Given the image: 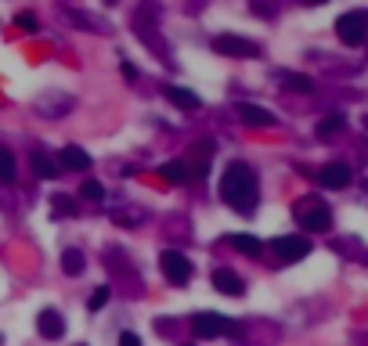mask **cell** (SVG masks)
Returning <instances> with one entry per match:
<instances>
[{
	"mask_svg": "<svg viewBox=\"0 0 368 346\" xmlns=\"http://www.w3.org/2000/svg\"><path fill=\"white\" fill-rule=\"evenodd\" d=\"M221 199L242 216H249L256 209V173L246 162H228L224 177H221Z\"/></svg>",
	"mask_w": 368,
	"mask_h": 346,
	"instance_id": "1",
	"label": "cell"
},
{
	"mask_svg": "<svg viewBox=\"0 0 368 346\" xmlns=\"http://www.w3.org/2000/svg\"><path fill=\"white\" fill-rule=\"evenodd\" d=\"M336 36H340L347 47L364 43V36H368V11H364V8H357V11L340 15V19H336Z\"/></svg>",
	"mask_w": 368,
	"mask_h": 346,
	"instance_id": "2",
	"label": "cell"
},
{
	"mask_svg": "<svg viewBox=\"0 0 368 346\" xmlns=\"http://www.w3.org/2000/svg\"><path fill=\"white\" fill-rule=\"evenodd\" d=\"M296 220H300L303 231H329V227H332V213H329V206H322L318 199H300Z\"/></svg>",
	"mask_w": 368,
	"mask_h": 346,
	"instance_id": "3",
	"label": "cell"
},
{
	"mask_svg": "<svg viewBox=\"0 0 368 346\" xmlns=\"http://www.w3.org/2000/svg\"><path fill=\"white\" fill-rule=\"evenodd\" d=\"M191 332H195L199 339H217V335H224V332H235V321H228V318H221V314H214V310H206V314H195V318H191Z\"/></svg>",
	"mask_w": 368,
	"mask_h": 346,
	"instance_id": "4",
	"label": "cell"
},
{
	"mask_svg": "<svg viewBox=\"0 0 368 346\" xmlns=\"http://www.w3.org/2000/svg\"><path fill=\"white\" fill-rule=\"evenodd\" d=\"M159 271L167 274V281L184 285V281L191 278V260H188L184 253H177V249H167V253L159 256Z\"/></svg>",
	"mask_w": 368,
	"mask_h": 346,
	"instance_id": "5",
	"label": "cell"
},
{
	"mask_svg": "<svg viewBox=\"0 0 368 346\" xmlns=\"http://www.w3.org/2000/svg\"><path fill=\"white\" fill-rule=\"evenodd\" d=\"M271 249H275V256H278L282 263H296V260H303V256L310 253V242H307L303 235H282V238L271 242Z\"/></svg>",
	"mask_w": 368,
	"mask_h": 346,
	"instance_id": "6",
	"label": "cell"
},
{
	"mask_svg": "<svg viewBox=\"0 0 368 346\" xmlns=\"http://www.w3.org/2000/svg\"><path fill=\"white\" fill-rule=\"evenodd\" d=\"M214 51H217V54H228V58H253L260 47H256L253 40H242V36H231V33H228V36H217V40H214Z\"/></svg>",
	"mask_w": 368,
	"mask_h": 346,
	"instance_id": "7",
	"label": "cell"
},
{
	"mask_svg": "<svg viewBox=\"0 0 368 346\" xmlns=\"http://www.w3.org/2000/svg\"><path fill=\"white\" fill-rule=\"evenodd\" d=\"M238 120L246 123V127H260V130H268V127H275L278 120H275V115L268 112V108H260V105H249V101H242L238 108Z\"/></svg>",
	"mask_w": 368,
	"mask_h": 346,
	"instance_id": "8",
	"label": "cell"
},
{
	"mask_svg": "<svg viewBox=\"0 0 368 346\" xmlns=\"http://www.w3.org/2000/svg\"><path fill=\"white\" fill-rule=\"evenodd\" d=\"M314 177H318V184L322 188H347L350 184V166H343V162H329V166H322L318 173H314Z\"/></svg>",
	"mask_w": 368,
	"mask_h": 346,
	"instance_id": "9",
	"label": "cell"
},
{
	"mask_svg": "<svg viewBox=\"0 0 368 346\" xmlns=\"http://www.w3.org/2000/svg\"><path fill=\"white\" fill-rule=\"evenodd\" d=\"M73 108V98H55V94H43L40 101H36V112L43 115V120H62V115Z\"/></svg>",
	"mask_w": 368,
	"mask_h": 346,
	"instance_id": "10",
	"label": "cell"
},
{
	"mask_svg": "<svg viewBox=\"0 0 368 346\" xmlns=\"http://www.w3.org/2000/svg\"><path fill=\"white\" fill-rule=\"evenodd\" d=\"M214 288H217V293H224V296H242V293H246L242 278H238L235 271H228V267L214 271Z\"/></svg>",
	"mask_w": 368,
	"mask_h": 346,
	"instance_id": "11",
	"label": "cell"
},
{
	"mask_svg": "<svg viewBox=\"0 0 368 346\" xmlns=\"http://www.w3.org/2000/svg\"><path fill=\"white\" fill-rule=\"evenodd\" d=\"M36 328H40L43 339H58V335H65V318H62L58 310H40Z\"/></svg>",
	"mask_w": 368,
	"mask_h": 346,
	"instance_id": "12",
	"label": "cell"
},
{
	"mask_svg": "<svg viewBox=\"0 0 368 346\" xmlns=\"http://www.w3.org/2000/svg\"><path fill=\"white\" fill-rule=\"evenodd\" d=\"M58 166H65V169H76V173H83V169H90V155L80 148V145H65L62 152H58Z\"/></svg>",
	"mask_w": 368,
	"mask_h": 346,
	"instance_id": "13",
	"label": "cell"
},
{
	"mask_svg": "<svg viewBox=\"0 0 368 346\" xmlns=\"http://www.w3.org/2000/svg\"><path fill=\"white\" fill-rule=\"evenodd\" d=\"M33 169H36V177H43V181L58 177V162L51 159L47 152H33Z\"/></svg>",
	"mask_w": 368,
	"mask_h": 346,
	"instance_id": "14",
	"label": "cell"
},
{
	"mask_svg": "<svg viewBox=\"0 0 368 346\" xmlns=\"http://www.w3.org/2000/svg\"><path fill=\"white\" fill-rule=\"evenodd\" d=\"M159 177H163V181H170V184H188L191 173H188V166H184V162H163V166H159Z\"/></svg>",
	"mask_w": 368,
	"mask_h": 346,
	"instance_id": "15",
	"label": "cell"
},
{
	"mask_svg": "<svg viewBox=\"0 0 368 346\" xmlns=\"http://www.w3.org/2000/svg\"><path fill=\"white\" fill-rule=\"evenodd\" d=\"M167 98H170L177 108H188V112L199 108V94H191L188 87H167Z\"/></svg>",
	"mask_w": 368,
	"mask_h": 346,
	"instance_id": "16",
	"label": "cell"
},
{
	"mask_svg": "<svg viewBox=\"0 0 368 346\" xmlns=\"http://www.w3.org/2000/svg\"><path fill=\"white\" fill-rule=\"evenodd\" d=\"M228 246L238 249V253H246V256H260V249H264V246H260V238H253V235H231Z\"/></svg>",
	"mask_w": 368,
	"mask_h": 346,
	"instance_id": "17",
	"label": "cell"
},
{
	"mask_svg": "<svg viewBox=\"0 0 368 346\" xmlns=\"http://www.w3.org/2000/svg\"><path fill=\"white\" fill-rule=\"evenodd\" d=\"M19 177V166H15V155L8 148H0V184H15Z\"/></svg>",
	"mask_w": 368,
	"mask_h": 346,
	"instance_id": "18",
	"label": "cell"
},
{
	"mask_svg": "<svg viewBox=\"0 0 368 346\" xmlns=\"http://www.w3.org/2000/svg\"><path fill=\"white\" fill-rule=\"evenodd\" d=\"M83 267H87V260H83V253H80V249H65V253H62V271H65L69 278L83 274Z\"/></svg>",
	"mask_w": 368,
	"mask_h": 346,
	"instance_id": "19",
	"label": "cell"
},
{
	"mask_svg": "<svg viewBox=\"0 0 368 346\" xmlns=\"http://www.w3.org/2000/svg\"><path fill=\"white\" fill-rule=\"evenodd\" d=\"M282 83H285L289 90H296V94H310V90H314V80H310V76H300V73H285Z\"/></svg>",
	"mask_w": 368,
	"mask_h": 346,
	"instance_id": "20",
	"label": "cell"
},
{
	"mask_svg": "<svg viewBox=\"0 0 368 346\" xmlns=\"http://www.w3.org/2000/svg\"><path fill=\"white\" fill-rule=\"evenodd\" d=\"M340 130H343V115H340V112L325 115V120L318 123V137H332V134H340Z\"/></svg>",
	"mask_w": 368,
	"mask_h": 346,
	"instance_id": "21",
	"label": "cell"
},
{
	"mask_svg": "<svg viewBox=\"0 0 368 346\" xmlns=\"http://www.w3.org/2000/svg\"><path fill=\"white\" fill-rule=\"evenodd\" d=\"M80 199H87V202H101V199H105V188H101V181L87 177V181L80 184Z\"/></svg>",
	"mask_w": 368,
	"mask_h": 346,
	"instance_id": "22",
	"label": "cell"
},
{
	"mask_svg": "<svg viewBox=\"0 0 368 346\" xmlns=\"http://www.w3.org/2000/svg\"><path fill=\"white\" fill-rule=\"evenodd\" d=\"M51 213H55V216H76V202L69 195H55V199H51Z\"/></svg>",
	"mask_w": 368,
	"mask_h": 346,
	"instance_id": "23",
	"label": "cell"
},
{
	"mask_svg": "<svg viewBox=\"0 0 368 346\" xmlns=\"http://www.w3.org/2000/svg\"><path fill=\"white\" fill-rule=\"evenodd\" d=\"M15 26H19L22 33H36V15H29V11H19V15H15Z\"/></svg>",
	"mask_w": 368,
	"mask_h": 346,
	"instance_id": "24",
	"label": "cell"
},
{
	"mask_svg": "<svg viewBox=\"0 0 368 346\" xmlns=\"http://www.w3.org/2000/svg\"><path fill=\"white\" fill-rule=\"evenodd\" d=\"M105 303H109V288H94L90 293V310H101Z\"/></svg>",
	"mask_w": 368,
	"mask_h": 346,
	"instance_id": "25",
	"label": "cell"
},
{
	"mask_svg": "<svg viewBox=\"0 0 368 346\" xmlns=\"http://www.w3.org/2000/svg\"><path fill=\"white\" fill-rule=\"evenodd\" d=\"M109 267H116V271H130V263H123V253L120 249H109V260H105Z\"/></svg>",
	"mask_w": 368,
	"mask_h": 346,
	"instance_id": "26",
	"label": "cell"
},
{
	"mask_svg": "<svg viewBox=\"0 0 368 346\" xmlns=\"http://www.w3.org/2000/svg\"><path fill=\"white\" fill-rule=\"evenodd\" d=\"M120 346H141V339H137L134 332H123V335H120Z\"/></svg>",
	"mask_w": 368,
	"mask_h": 346,
	"instance_id": "27",
	"label": "cell"
},
{
	"mask_svg": "<svg viewBox=\"0 0 368 346\" xmlns=\"http://www.w3.org/2000/svg\"><path fill=\"white\" fill-rule=\"evenodd\" d=\"M123 76H127V80H137V69H134L130 62H123Z\"/></svg>",
	"mask_w": 368,
	"mask_h": 346,
	"instance_id": "28",
	"label": "cell"
}]
</instances>
